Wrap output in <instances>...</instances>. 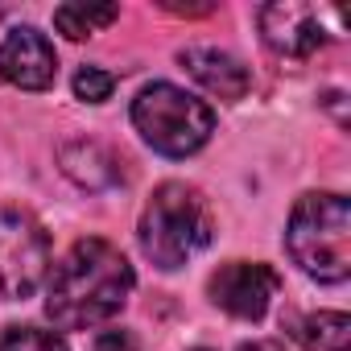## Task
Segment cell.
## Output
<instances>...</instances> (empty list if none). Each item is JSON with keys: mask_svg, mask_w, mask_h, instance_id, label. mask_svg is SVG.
Returning a JSON list of instances; mask_svg holds the SVG:
<instances>
[{"mask_svg": "<svg viewBox=\"0 0 351 351\" xmlns=\"http://www.w3.org/2000/svg\"><path fill=\"white\" fill-rule=\"evenodd\" d=\"M132 265L108 240H79L46 285V314L62 330H95L112 322L132 298Z\"/></svg>", "mask_w": 351, "mask_h": 351, "instance_id": "obj_1", "label": "cell"}, {"mask_svg": "<svg viewBox=\"0 0 351 351\" xmlns=\"http://www.w3.org/2000/svg\"><path fill=\"white\" fill-rule=\"evenodd\" d=\"M211 236H215V211L203 199V191L186 182H161L145 203L136 228L145 261H153L165 273L195 261L211 244Z\"/></svg>", "mask_w": 351, "mask_h": 351, "instance_id": "obj_2", "label": "cell"}, {"mask_svg": "<svg viewBox=\"0 0 351 351\" xmlns=\"http://www.w3.org/2000/svg\"><path fill=\"white\" fill-rule=\"evenodd\" d=\"M285 248L293 256V265L326 285L347 281L351 273V211L347 199L335 191H318V195H302L289 211V228H285Z\"/></svg>", "mask_w": 351, "mask_h": 351, "instance_id": "obj_3", "label": "cell"}, {"mask_svg": "<svg viewBox=\"0 0 351 351\" xmlns=\"http://www.w3.org/2000/svg\"><path fill=\"white\" fill-rule=\"evenodd\" d=\"M132 128L141 141L165 157H191L199 153L215 132V112L199 95L173 87V83H149L132 99Z\"/></svg>", "mask_w": 351, "mask_h": 351, "instance_id": "obj_4", "label": "cell"}, {"mask_svg": "<svg viewBox=\"0 0 351 351\" xmlns=\"http://www.w3.org/2000/svg\"><path fill=\"white\" fill-rule=\"evenodd\" d=\"M50 273V236L38 215L0 207V302L29 298Z\"/></svg>", "mask_w": 351, "mask_h": 351, "instance_id": "obj_5", "label": "cell"}, {"mask_svg": "<svg viewBox=\"0 0 351 351\" xmlns=\"http://www.w3.org/2000/svg\"><path fill=\"white\" fill-rule=\"evenodd\" d=\"M277 289H281V277L265 261H228L207 281L211 302L219 310H228L232 318H244V322L265 318V310L273 306Z\"/></svg>", "mask_w": 351, "mask_h": 351, "instance_id": "obj_6", "label": "cell"}, {"mask_svg": "<svg viewBox=\"0 0 351 351\" xmlns=\"http://www.w3.org/2000/svg\"><path fill=\"white\" fill-rule=\"evenodd\" d=\"M326 21L339 25V13L335 9H318V5H298V0L265 5L261 9V38L281 58H310L330 38Z\"/></svg>", "mask_w": 351, "mask_h": 351, "instance_id": "obj_7", "label": "cell"}, {"mask_svg": "<svg viewBox=\"0 0 351 351\" xmlns=\"http://www.w3.org/2000/svg\"><path fill=\"white\" fill-rule=\"evenodd\" d=\"M54 79H58V54L42 29L17 25L13 34H5V42H0V83L21 91H46L54 87Z\"/></svg>", "mask_w": 351, "mask_h": 351, "instance_id": "obj_8", "label": "cell"}, {"mask_svg": "<svg viewBox=\"0 0 351 351\" xmlns=\"http://www.w3.org/2000/svg\"><path fill=\"white\" fill-rule=\"evenodd\" d=\"M178 62L186 66V75H191L199 87H207L211 95H219V99H228V104L244 99L248 87H252L248 66H244L236 54H228V50H215V46H186V50L178 54Z\"/></svg>", "mask_w": 351, "mask_h": 351, "instance_id": "obj_9", "label": "cell"}, {"mask_svg": "<svg viewBox=\"0 0 351 351\" xmlns=\"http://www.w3.org/2000/svg\"><path fill=\"white\" fill-rule=\"evenodd\" d=\"M289 339L302 351H347L351 347V318L343 310H310L285 318Z\"/></svg>", "mask_w": 351, "mask_h": 351, "instance_id": "obj_10", "label": "cell"}, {"mask_svg": "<svg viewBox=\"0 0 351 351\" xmlns=\"http://www.w3.org/2000/svg\"><path fill=\"white\" fill-rule=\"evenodd\" d=\"M120 17V5H58L54 9V29L66 34L71 42H83L91 34H99L104 25H112Z\"/></svg>", "mask_w": 351, "mask_h": 351, "instance_id": "obj_11", "label": "cell"}, {"mask_svg": "<svg viewBox=\"0 0 351 351\" xmlns=\"http://www.w3.org/2000/svg\"><path fill=\"white\" fill-rule=\"evenodd\" d=\"M99 161L108 165V161H116L104 145H95V141H75V145H62V169L71 173V178L79 182V186H87V191H99V186H112L104 173H99Z\"/></svg>", "mask_w": 351, "mask_h": 351, "instance_id": "obj_12", "label": "cell"}, {"mask_svg": "<svg viewBox=\"0 0 351 351\" xmlns=\"http://www.w3.org/2000/svg\"><path fill=\"white\" fill-rule=\"evenodd\" d=\"M0 351H71L62 335L42 326H9L0 335Z\"/></svg>", "mask_w": 351, "mask_h": 351, "instance_id": "obj_13", "label": "cell"}, {"mask_svg": "<svg viewBox=\"0 0 351 351\" xmlns=\"http://www.w3.org/2000/svg\"><path fill=\"white\" fill-rule=\"evenodd\" d=\"M112 87H116V75H108L104 66H79V75H75V95L83 104H104L112 95Z\"/></svg>", "mask_w": 351, "mask_h": 351, "instance_id": "obj_14", "label": "cell"}, {"mask_svg": "<svg viewBox=\"0 0 351 351\" xmlns=\"http://www.w3.org/2000/svg\"><path fill=\"white\" fill-rule=\"evenodd\" d=\"M95 351H141V343L132 330H104L95 339Z\"/></svg>", "mask_w": 351, "mask_h": 351, "instance_id": "obj_15", "label": "cell"}, {"mask_svg": "<svg viewBox=\"0 0 351 351\" xmlns=\"http://www.w3.org/2000/svg\"><path fill=\"white\" fill-rule=\"evenodd\" d=\"M236 351H285V343H277V339H252V343H240Z\"/></svg>", "mask_w": 351, "mask_h": 351, "instance_id": "obj_16", "label": "cell"}, {"mask_svg": "<svg viewBox=\"0 0 351 351\" xmlns=\"http://www.w3.org/2000/svg\"><path fill=\"white\" fill-rule=\"evenodd\" d=\"M195 351H207V347H195Z\"/></svg>", "mask_w": 351, "mask_h": 351, "instance_id": "obj_17", "label": "cell"}]
</instances>
